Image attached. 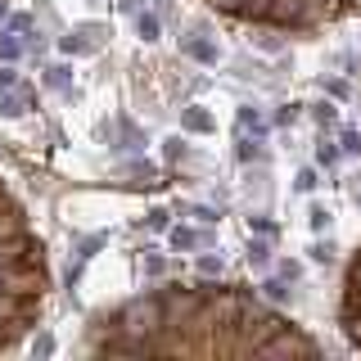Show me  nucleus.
<instances>
[{
  "label": "nucleus",
  "mask_w": 361,
  "mask_h": 361,
  "mask_svg": "<svg viewBox=\"0 0 361 361\" xmlns=\"http://www.w3.org/2000/svg\"><path fill=\"white\" fill-rule=\"evenodd\" d=\"M339 329L352 352H361V249L352 253L348 271H343V294H339Z\"/></svg>",
  "instance_id": "nucleus-4"
},
{
  "label": "nucleus",
  "mask_w": 361,
  "mask_h": 361,
  "mask_svg": "<svg viewBox=\"0 0 361 361\" xmlns=\"http://www.w3.org/2000/svg\"><path fill=\"white\" fill-rule=\"evenodd\" d=\"M90 357H321V343L240 285H163L90 321Z\"/></svg>",
  "instance_id": "nucleus-1"
},
{
  "label": "nucleus",
  "mask_w": 361,
  "mask_h": 361,
  "mask_svg": "<svg viewBox=\"0 0 361 361\" xmlns=\"http://www.w3.org/2000/svg\"><path fill=\"white\" fill-rule=\"evenodd\" d=\"M186 55H190V59H199V64H217L221 50H217L212 41H203V36H186Z\"/></svg>",
  "instance_id": "nucleus-7"
},
{
  "label": "nucleus",
  "mask_w": 361,
  "mask_h": 361,
  "mask_svg": "<svg viewBox=\"0 0 361 361\" xmlns=\"http://www.w3.org/2000/svg\"><path fill=\"white\" fill-rule=\"evenodd\" d=\"M5 10H10V0H0V14H5Z\"/></svg>",
  "instance_id": "nucleus-32"
},
{
  "label": "nucleus",
  "mask_w": 361,
  "mask_h": 361,
  "mask_svg": "<svg viewBox=\"0 0 361 361\" xmlns=\"http://www.w3.org/2000/svg\"><path fill=\"white\" fill-rule=\"evenodd\" d=\"M249 262L258 266V271H262V266H271V244H266V240H253V235H249Z\"/></svg>",
  "instance_id": "nucleus-11"
},
{
  "label": "nucleus",
  "mask_w": 361,
  "mask_h": 361,
  "mask_svg": "<svg viewBox=\"0 0 361 361\" xmlns=\"http://www.w3.org/2000/svg\"><path fill=\"white\" fill-rule=\"evenodd\" d=\"M312 118H316V127H339V104L321 99V104H312Z\"/></svg>",
  "instance_id": "nucleus-10"
},
{
  "label": "nucleus",
  "mask_w": 361,
  "mask_h": 361,
  "mask_svg": "<svg viewBox=\"0 0 361 361\" xmlns=\"http://www.w3.org/2000/svg\"><path fill=\"white\" fill-rule=\"evenodd\" d=\"M262 294L271 298V303H280V298L289 294V280H285V275H280V280H266V285H262Z\"/></svg>",
  "instance_id": "nucleus-14"
},
{
  "label": "nucleus",
  "mask_w": 361,
  "mask_h": 361,
  "mask_svg": "<svg viewBox=\"0 0 361 361\" xmlns=\"http://www.w3.org/2000/svg\"><path fill=\"white\" fill-rule=\"evenodd\" d=\"M221 14L253 27H280V32H316L329 23L357 14L361 0H208Z\"/></svg>",
  "instance_id": "nucleus-3"
},
{
  "label": "nucleus",
  "mask_w": 361,
  "mask_h": 361,
  "mask_svg": "<svg viewBox=\"0 0 361 361\" xmlns=\"http://www.w3.org/2000/svg\"><path fill=\"white\" fill-rule=\"evenodd\" d=\"M45 86H68V68H50L45 73Z\"/></svg>",
  "instance_id": "nucleus-20"
},
{
  "label": "nucleus",
  "mask_w": 361,
  "mask_h": 361,
  "mask_svg": "<svg viewBox=\"0 0 361 361\" xmlns=\"http://www.w3.org/2000/svg\"><path fill=\"white\" fill-rule=\"evenodd\" d=\"M329 226V212L325 208H312V230H325Z\"/></svg>",
  "instance_id": "nucleus-23"
},
{
  "label": "nucleus",
  "mask_w": 361,
  "mask_h": 361,
  "mask_svg": "<svg viewBox=\"0 0 361 361\" xmlns=\"http://www.w3.org/2000/svg\"><path fill=\"white\" fill-rule=\"evenodd\" d=\"M339 153H343V149H339L334 140H321V145H316V163H321V167H334V163H339Z\"/></svg>",
  "instance_id": "nucleus-12"
},
{
  "label": "nucleus",
  "mask_w": 361,
  "mask_h": 361,
  "mask_svg": "<svg viewBox=\"0 0 361 361\" xmlns=\"http://www.w3.org/2000/svg\"><path fill=\"white\" fill-rule=\"evenodd\" d=\"M275 122H280V127H294L298 122V104H285V109L275 113Z\"/></svg>",
  "instance_id": "nucleus-19"
},
{
  "label": "nucleus",
  "mask_w": 361,
  "mask_h": 361,
  "mask_svg": "<svg viewBox=\"0 0 361 361\" xmlns=\"http://www.w3.org/2000/svg\"><path fill=\"white\" fill-rule=\"evenodd\" d=\"M280 275H285V280H298V275H303V266H298V262H280Z\"/></svg>",
  "instance_id": "nucleus-27"
},
{
  "label": "nucleus",
  "mask_w": 361,
  "mask_h": 361,
  "mask_svg": "<svg viewBox=\"0 0 361 361\" xmlns=\"http://www.w3.org/2000/svg\"><path fill=\"white\" fill-rule=\"evenodd\" d=\"M18 86V73L14 68H0V90H14Z\"/></svg>",
  "instance_id": "nucleus-22"
},
{
  "label": "nucleus",
  "mask_w": 361,
  "mask_h": 361,
  "mask_svg": "<svg viewBox=\"0 0 361 361\" xmlns=\"http://www.w3.org/2000/svg\"><path fill=\"white\" fill-rule=\"evenodd\" d=\"M249 127H253V136H262V132H266V127H262V118H258L253 109H240V132H249Z\"/></svg>",
  "instance_id": "nucleus-13"
},
{
  "label": "nucleus",
  "mask_w": 361,
  "mask_h": 361,
  "mask_svg": "<svg viewBox=\"0 0 361 361\" xmlns=\"http://www.w3.org/2000/svg\"><path fill=\"white\" fill-rule=\"evenodd\" d=\"M294 186L303 190V195H312V190H316V172H312V167H303V172L294 176Z\"/></svg>",
  "instance_id": "nucleus-15"
},
{
  "label": "nucleus",
  "mask_w": 361,
  "mask_h": 361,
  "mask_svg": "<svg viewBox=\"0 0 361 361\" xmlns=\"http://www.w3.org/2000/svg\"><path fill=\"white\" fill-rule=\"evenodd\" d=\"M104 32V27H99V23H82V27H77L73 36H64V55H95V36Z\"/></svg>",
  "instance_id": "nucleus-5"
},
{
  "label": "nucleus",
  "mask_w": 361,
  "mask_h": 361,
  "mask_svg": "<svg viewBox=\"0 0 361 361\" xmlns=\"http://www.w3.org/2000/svg\"><path fill=\"white\" fill-rule=\"evenodd\" d=\"M136 32H140V41H158V36H163L158 14H136Z\"/></svg>",
  "instance_id": "nucleus-9"
},
{
  "label": "nucleus",
  "mask_w": 361,
  "mask_h": 361,
  "mask_svg": "<svg viewBox=\"0 0 361 361\" xmlns=\"http://www.w3.org/2000/svg\"><path fill=\"white\" fill-rule=\"evenodd\" d=\"M176 153H186V140H181V136H172V140H167V158H176Z\"/></svg>",
  "instance_id": "nucleus-30"
},
{
  "label": "nucleus",
  "mask_w": 361,
  "mask_h": 361,
  "mask_svg": "<svg viewBox=\"0 0 361 361\" xmlns=\"http://www.w3.org/2000/svg\"><path fill=\"white\" fill-rule=\"evenodd\" d=\"M172 249L176 253H195V249H203V235H199V230H190V226H176L172 230Z\"/></svg>",
  "instance_id": "nucleus-8"
},
{
  "label": "nucleus",
  "mask_w": 361,
  "mask_h": 361,
  "mask_svg": "<svg viewBox=\"0 0 361 361\" xmlns=\"http://www.w3.org/2000/svg\"><path fill=\"white\" fill-rule=\"evenodd\" d=\"M50 348H55V343H50V334H41V339H32V352H36V357H45Z\"/></svg>",
  "instance_id": "nucleus-26"
},
{
  "label": "nucleus",
  "mask_w": 361,
  "mask_h": 361,
  "mask_svg": "<svg viewBox=\"0 0 361 361\" xmlns=\"http://www.w3.org/2000/svg\"><path fill=\"white\" fill-rule=\"evenodd\" d=\"M312 258H316V262H329V258H334V244H312Z\"/></svg>",
  "instance_id": "nucleus-21"
},
{
  "label": "nucleus",
  "mask_w": 361,
  "mask_h": 361,
  "mask_svg": "<svg viewBox=\"0 0 361 361\" xmlns=\"http://www.w3.org/2000/svg\"><path fill=\"white\" fill-rule=\"evenodd\" d=\"M199 271H203V275H217L221 271V253H217V258H212V253H203V258H199Z\"/></svg>",
  "instance_id": "nucleus-18"
},
{
  "label": "nucleus",
  "mask_w": 361,
  "mask_h": 361,
  "mask_svg": "<svg viewBox=\"0 0 361 361\" xmlns=\"http://www.w3.org/2000/svg\"><path fill=\"white\" fill-rule=\"evenodd\" d=\"M50 294V262L27 208L0 176V357L18 352L23 339L41 325Z\"/></svg>",
  "instance_id": "nucleus-2"
},
{
  "label": "nucleus",
  "mask_w": 361,
  "mask_h": 361,
  "mask_svg": "<svg viewBox=\"0 0 361 361\" xmlns=\"http://www.w3.org/2000/svg\"><path fill=\"white\" fill-rule=\"evenodd\" d=\"M181 127H186V132H195V136H208V132H217V122H212V113H208V109H199V104L181 109Z\"/></svg>",
  "instance_id": "nucleus-6"
},
{
  "label": "nucleus",
  "mask_w": 361,
  "mask_h": 361,
  "mask_svg": "<svg viewBox=\"0 0 361 361\" xmlns=\"http://www.w3.org/2000/svg\"><path fill=\"white\" fill-rule=\"evenodd\" d=\"M0 55H5V59H18V41H14V36H5V41H0Z\"/></svg>",
  "instance_id": "nucleus-24"
},
{
  "label": "nucleus",
  "mask_w": 361,
  "mask_h": 361,
  "mask_svg": "<svg viewBox=\"0 0 361 361\" xmlns=\"http://www.w3.org/2000/svg\"><path fill=\"white\" fill-rule=\"evenodd\" d=\"M339 149L343 153H361V132H343L339 136Z\"/></svg>",
  "instance_id": "nucleus-17"
},
{
  "label": "nucleus",
  "mask_w": 361,
  "mask_h": 361,
  "mask_svg": "<svg viewBox=\"0 0 361 361\" xmlns=\"http://www.w3.org/2000/svg\"><path fill=\"white\" fill-rule=\"evenodd\" d=\"M145 271H149V275H163V258H158V253H149V258H145Z\"/></svg>",
  "instance_id": "nucleus-25"
},
{
  "label": "nucleus",
  "mask_w": 361,
  "mask_h": 361,
  "mask_svg": "<svg viewBox=\"0 0 361 361\" xmlns=\"http://www.w3.org/2000/svg\"><path fill=\"white\" fill-rule=\"evenodd\" d=\"M325 90H329L334 99H343V95H348V82H325Z\"/></svg>",
  "instance_id": "nucleus-29"
},
{
  "label": "nucleus",
  "mask_w": 361,
  "mask_h": 361,
  "mask_svg": "<svg viewBox=\"0 0 361 361\" xmlns=\"http://www.w3.org/2000/svg\"><path fill=\"white\" fill-rule=\"evenodd\" d=\"M249 230H262V235H271L275 226H271V221H266V217H249Z\"/></svg>",
  "instance_id": "nucleus-28"
},
{
  "label": "nucleus",
  "mask_w": 361,
  "mask_h": 361,
  "mask_svg": "<svg viewBox=\"0 0 361 361\" xmlns=\"http://www.w3.org/2000/svg\"><path fill=\"white\" fill-rule=\"evenodd\" d=\"M149 226H153V230H163V226H167V212H163V208H153V212H149Z\"/></svg>",
  "instance_id": "nucleus-31"
},
{
  "label": "nucleus",
  "mask_w": 361,
  "mask_h": 361,
  "mask_svg": "<svg viewBox=\"0 0 361 361\" xmlns=\"http://www.w3.org/2000/svg\"><path fill=\"white\" fill-rule=\"evenodd\" d=\"M0 113H5V118H18V113H23V99L18 95H0Z\"/></svg>",
  "instance_id": "nucleus-16"
}]
</instances>
